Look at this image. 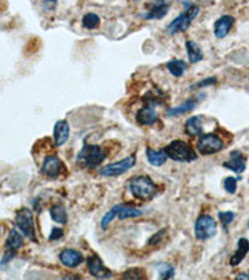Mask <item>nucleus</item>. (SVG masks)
Returning a JSON list of instances; mask_svg holds the SVG:
<instances>
[{
  "mask_svg": "<svg viewBox=\"0 0 249 280\" xmlns=\"http://www.w3.org/2000/svg\"><path fill=\"white\" fill-rule=\"evenodd\" d=\"M218 217H219V221H221L222 226L224 228H227L232 223V222H233L234 213L233 212H219Z\"/></svg>",
  "mask_w": 249,
  "mask_h": 280,
  "instance_id": "28",
  "label": "nucleus"
},
{
  "mask_svg": "<svg viewBox=\"0 0 249 280\" xmlns=\"http://www.w3.org/2000/svg\"><path fill=\"white\" fill-rule=\"evenodd\" d=\"M223 167L236 173H242L245 169V157L242 152L233 151L231 154V160L223 163Z\"/></svg>",
  "mask_w": 249,
  "mask_h": 280,
  "instance_id": "16",
  "label": "nucleus"
},
{
  "mask_svg": "<svg viewBox=\"0 0 249 280\" xmlns=\"http://www.w3.org/2000/svg\"><path fill=\"white\" fill-rule=\"evenodd\" d=\"M186 50H187V56L190 62L196 63L203 60V51H202L201 46L197 44L196 41L192 40H188L186 42Z\"/></svg>",
  "mask_w": 249,
  "mask_h": 280,
  "instance_id": "21",
  "label": "nucleus"
},
{
  "mask_svg": "<svg viewBox=\"0 0 249 280\" xmlns=\"http://www.w3.org/2000/svg\"><path fill=\"white\" fill-rule=\"evenodd\" d=\"M130 190L135 198L150 201L158 193V187L147 176H138L130 182Z\"/></svg>",
  "mask_w": 249,
  "mask_h": 280,
  "instance_id": "2",
  "label": "nucleus"
},
{
  "mask_svg": "<svg viewBox=\"0 0 249 280\" xmlns=\"http://www.w3.org/2000/svg\"><path fill=\"white\" fill-rule=\"evenodd\" d=\"M164 233H166V230H160V232L156 233L155 235L151 236V239H150L149 244L152 245V247H156V245H158L162 242V238H163Z\"/></svg>",
  "mask_w": 249,
  "mask_h": 280,
  "instance_id": "32",
  "label": "nucleus"
},
{
  "mask_svg": "<svg viewBox=\"0 0 249 280\" xmlns=\"http://www.w3.org/2000/svg\"><path fill=\"white\" fill-rule=\"evenodd\" d=\"M100 16L94 13H88L86 15H84L82 18V27L85 29H89V30H92V29H96L100 27Z\"/></svg>",
  "mask_w": 249,
  "mask_h": 280,
  "instance_id": "26",
  "label": "nucleus"
},
{
  "mask_svg": "<svg viewBox=\"0 0 249 280\" xmlns=\"http://www.w3.org/2000/svg\"><path fill=\"white\" fill-rule=\"evenodd\" d=\"M237 279H238V280H242V279H248V280H249V274H245V273L239 274V275H237Z\"/></svg>",
  "mask_w": 249,
  "mask_h": 280,
  "instance_id": "36",
  "label": "nucleus"
},
{
  "mask_svg": "<svg viewBox=\"0 0 249 280\" xmlns=\"http://www.w3.org/2000/svg\"><path fill=\"white\" fill-rule=\"evenodd\" d=\"M69 137H70V126H69L68 121L60 120L55 123L54 126V142L55 146L61 147L68 142Z\"/></svg>",
  "mask_w": 249,
  "mask_h": 280,
  "instance_id": "13",
  "label": "nucleus"
},
{
  "mask_svg": "<svg viewBox=\"0 0 249 280\" xmlns=\"http://www.w3.org/2000/svg\"><path fill=\"white\" fill-rule=\"evenodd\" d=\"M197 105V100L196 99H188L184 101L182 105L177 106V107H173L167 110V116H179V115H183L186 112H190L191 110H193Z\"/></svg>",
  "mask_w": 249,
  "mask_h": 280,
  "instance_id": "24",
  "label": "nucleus"
},
{
  "mask_svg": "<svg viewBox=\"0 0 249 280\" xmlns=\"http://www.w3.org/2000/svg\"><path fill=\"white\" fill-rule=\"evenodd\" d=\"M164 152L170 158H172L173 161H177V162H192V161H196L198 158L195 149L181 140L172 141V142L169 143L164 147Z\"/></svg>",
  "mask_w": 249,
  "mask_h": 280,
  "instance_id": "3",
  "label": "nucleus"
},
{
  "mask_svg": "<svg viewBox=\"0 0 249 280\" xmlns=\"http://www.w3.org/2000/svg\"><path fill=\"white\" fill-rule=\"evenodd\" d=\"M107 151L98 145H88L81 148L77 155V162L86 168H96L107 157Z\"/></svg>",
  "mask_w": 249,
  "mask_h": 280,
  "instance_id": "1",
  "label": "nucleus"
},
{
  "mask_svg": "<svg viewBox=\"0 0 249 280\" xmlns=\"http://www.w3.org/2000/svg\"><path fill=\"white\" fill-rule=\"evenodd\" d=\"M158 275L161 279H172L175 276V269L169 264L158 265Z\"/></svg>",
  "mask_w": 249,
  "mask_h": 280,
  "instance_id": "27",
  "label": "nucleus"
},
{
  "mask_svg": "<svg viewBox=\"0 0 249 280\" xmlns=\"http://www.w3.org/2000/svg\"><path fill=\"white\" fill-rule=\"evenodd\" d=\"M24 244V234L22 232H19L16 228H13V229L9 232V235H8L7 239V250H10V252H18L20 248Z\"/></svg>",
  "mask_w": 249,
  "mask_h": 280,
  "instance_id": "19",
  "label": "nucleus"
},
{
  "mask_svg": "<svg viewBox=\"0 0 249 280\" xmlns=\"http://www.w3.org/2000/svg\"><path fill=\"white\" fill-rule=\"evenodd\" d=\"M196 146L199 154L208 156L219 152L224 145H223V141L219 136L214 134H202L199 135Z\"/></svg>",
  "mask_w": 249,
  "mask_h": 280,
  "instance_id": "6",
  "label": "nucleus"
},
{
  "mask_svg": "<svg viewBox=\"0 0 249 280\" xmlns=\"http://www.w3.org/2000/svg\"><path fill=\"white\" fill-rule=\"evenodd\" d=\"M0 229H2V228H0Z\"/></svg>",
  "mask_w": 249,
  "mask_h": 280,
  "instance_id": "38",
  "label": "nucleus"
},
{
  "mask_svg": "<svg viewBox=\"0 0 249 280\" xmlns=\"http://www.w3.org/2000/svg\"><path fill=\"white\" fill-rule=\"evenodd\" d=\"M234 24V18L231 15H223L214 23L213 33L216 37L218 39H223L230 34L232 27Z\"/></svg>",
  "mask_w": 249,
  "mask_h": 280,
  "instance_id": "15",
  "label": "nucleus"
},
{
  "mask_svg": "<svg viewBox=\"0 0 249 280\" xmlns=\"http://www.w3.org/2000/svg\"><path fill=\"white\" fill-rule=\"evenodd\" d=\"M50 216L54 222L59 224H65L68 222V212L61 204H55L50 208Z\"/></svg>",
  "mask_w": 249,
  "mask_h": 280,
  "instance_id": "25",
  "label": "nucleus"
},
{
  "mask_svg": "<svg viewBox=\"0 0 249 280\" xmlns=\"http://www.w3.org/2000/svg\"><path fill=\"white\" fill-rule=\"evenodd\" d=\"M56 4H57V0H44V2H43V5H44L45 10L48 11L54 10L55 7H56Z\"/></svg>",
  "mask_w": 249,
  "mask_h": 280,
  "instance_id": "34",
  "label": "nucleus"
},
{
  "mask_svg": "<svg viewBox=\"0 0 249 280\" xmlns=\"http://www.w3.org/2000/svg\"><path fill=\"white\" fill-rule=\"evenodd\" d=\"M15 224L23 234L28 236L30 241L36 242L34 217L30 209H28V208H23V209H20L15 216Z\"/></svg>",
  "mask_w": 249,
  "mask_h": 280,
  "instance_id": "7",
  "label": "nucleus"
},
{
  "mask_svg": "<svg viewBox=\"0 0 249 280\" xmlns=\"http://www.w3.org/2000/svg\"><path fill=\"white\" fill-rule=\"evenodd\" d=\"M184 132L190 137H195L203 134V122H202L201 116L190 117L184 123Z\"/></svg>",
  "mask_w": 249,
  "mask_h": 280,
  "instance_id": "18",
  "label": "nucleus"
},
{
  "mask_svg": "<svg viewBox=\"0 0 249 280\" xmlns=\"http://www.w3.org/2000/svg\"><path fill=\"white\" fill-rule=\"evenodd\" d=\"M63 235H64L63 229H60V228H53L50 235H49V239H50V241H57V239L61 238Z\"/></svg>",
  "mask_w": 249,
  "mask_h": 280,
  "instance_id": "33",
  "label": "nucleus"
},
{
  "mask_svg": "<svg viewBox=\"0 0 249 280\" xmlns=\"http://www.w3.org/2000/svg\"><path fill=\"white\" fill-rule=\"evenodd\" d=\"M199 13V7L196 4H191L190 7L187 8L186 11L172 20V23H170V25L167 27V33L170 35H175L177 33H183V31L188 30V28L191 27L192 21L198 15Z\"/></svg>",
  "mask_w": 249,
  "mask_h": 280,
  "instance_id": "4",
  "label": "nucleus"
},
{
  "mask_svg": "<svg viewBox=\"0 0 249 280\" xmlns=\"http://www.w3.org/2000/svg\"><path fill=\"white\" fill-rule=\"evenodd\" d=\"M217 234V223L213 217L203 214L196 221L195 235L199 241H208Z\"/></svg>",
  "mask_w": 249,
  "mask_h": 280,
  "instance_id": "8",
  "label": "nucleus"
},
{
  "mask_svg": "<svg viewBox=\"0 0 249 280\" xmlns=\"http://www.w3.org/2000/svg\"><path fill=\"white\" fill-rule=\"evenodd\" d=\"M166 68L171 75H173L175 77H181L186 73L187 62L183 61V60L173 59L166 63Z\"/></svg>",
  "mask_w": 249,
  "mask_h": 280,
  "instance_id": "22",
  "label": "nucleus"
},
{
  "mask_svg": "<svg viewBox=\"0 0 249 280\" xmlns=\"http://www.w3.org/2000/svg\"><path fill=\"white\" fill-rule=\"evenodd\" d=\"M161 101H157L156 96H151L149 100L144 101L143 107H141L136 114L137 122L143 126H152L153 123L157 122L158 115L157 111H156V106Z\"/></svg>",
  "mask_w": 249,
  "mask_h": 280,
  "instance_id": "5",
  "label": "nucleus"
},
{
  "mask_svg": "<svg viewBox=\"0 0 249 280\" xmlns=\"http://www.w3.org/2000/svg\"><path fill=\"white\" fill-rule=\"evenodd\" d=\"M115 218H116L115 212L112 209H110L109 212H107L106 214L103 216L102 219H101V228H102V229H106V228L109 227V224L111 223V222L114 221Z\"/></svg>",
  "mask_w": 249,
  "mask_h": 280,
  "instance_id": "31",
  "label": "nucleus"
},
{
  "mask_svg": "<svg viewBox=\"0 0 249 280\" xmlns=\"http://www.w3.org/2000/svg\"><path fill=\"white\" fill-rule=\"evenodd\" d=\"M125 279H141L146 278V275L143 274V271L138 268H135V269H129L126 273L123 274Z\"/></svg>",
  "mask_w": 249,
  "mask_h": 280,
  "instance_id": "29",
  "label": "nucleus"
},
{
  "mask_svg": "<svg viewBox=\"0 0 249 280\" xmlns=\"http://www.w3.org/2000/svg\"><path fill=\"white\" fill-rule=\"evenodd\" d=\"M248 252H249V241L247 238H239L238 244H237L236 253H234L233 256L231 258V262H230L231 265H233V267L238 265L239 263L245 258V255H247Z\"/></svg>",
  "mask_w": 249,
  "mask_h": 280,
  "instance_id": "20",
  "label": "nucleus"
},
{
  "mask_svg": "<svg viewBox=\"0 0 249 280\" xmlns=\"http://www.w3.org/2000/svg\"><path fill=\"white\" fill-rule=\"evenodd\" d=\"M170 0H153L152 8L143 14V18L146 20H158L164 18L170 9Z\"/></svg>",
  "mask_w": 249,
  "mask_h": 280,
  "instance_id": "12",
  "label": "nucleus"
},
{
  "mask_svg": "<svg viewBox=\"0 0 249 280\" xmlns=\"http://www.w3.org/2000/svg\"><path fill=\"white\" fill-rule=\"evenodd\" d=\"M247 227H248V229H249V221H248V223H247Z\"/></svg>",
  "mask_w": 249,
  "mask_h": 280,
  "instance_id": "37",
  "label": "nucleus"
},
{
  "mask_svg": "<svg viewBox=\"0 0 249 280\" xmlns=\"http://www.w3.org/2000/svg\"><path fill=\"white\" fill-rule=\"evenodd\" d=\"M136 163V156H129V157L123 158L122 161H118V162L110 163L107 166H103L100 169V175L103 177H116V176H120L122 173L127 172L129 169H131Z\"/></svg>",
  "mask_w": 249,
  "mask_h": 280,
  "instance_id": "9",
  "label": "nucleus"
},
{
  "mask_svg": "<svg viewBox=\"0 0 249 280\" xmlns=\"http://www.w3.org/2000/svg\"><path fill=\"white\" fill-rule=\"evenodd\" d=\"M217 82V79L216 77H208V79L203 80V81L198 82L197 83V88H204V86H208V85H213V83Z\"/></svg>",
  "mask_w": 249,
  "mask_h": 280,
  "instance_id": "35",
  "label": "nucleus"
},
{
  "mask_svg": "<svg viewBox=\"0 0 249 280\" xmlns=\"http://www.w3.org/2000/svg\"><path fill=\"white\" fill-rule=\"evenodd\" d=\"M146 155H147V160H149V162L155 167H160L162 166V164L166 163L167 157H169L166 152H164V149L163 151H162V149L161 151H156V149L147 148Z\"/></svg>",
  "mask_w": 249,
  "mask_h": 280,
  "instance_id": "23",
  "label": "nucleus"
},
{
  "mask_svg": "<svg viewBox=\"0 0 249 280\" xmlns=\"http://www.w3.org/2000/svg\"><path fill=\"white\" fill-rule=\"evenodd\" d=\"M224 189L227 190L230 195H234L237 190V178L227 177L224 180Z\"/></svg>",
  "mask_w": 249,
  "mask_h": 280,
  "instance_id": "30",
  "label": "nucleus"
},
{
  "mask_svg": "<svg viewBox=\"0 0 249 280\" xmlns=\"http://www.w3.org/2000/svg\"><path fill=\"white\" fill-rule=\"evenodd\" d=\"M88 268L90 274H91L94 278L97 279H107L111 278L112 273L103 265L102 261L98 258L97 255H91L88 259Z\"/></svg>",
  "mask_w": 249,
  "mask_h": 280,
  "instance_id": "11",
  "label": "nucleus"
},
{
  "mask_svg": "<svg viewBox=\"0 0 249 280\" xmlns=\"http://www.w3.org/2000/svg\"><path fill=\"white\" fill-rule=\"evenodd\" d=\"M115 212L116 217L120 219H127V218H136L142 216V210L137 209V208L130 207L127 204H116L111 208Z\"/></svg>",
  "mask_w": 249,
  "mask_h": 280,
  "instance_id": "17",
  "label": "nucleus"
},
{
  "mask_svg": "<svg viewBox=\"0 0 249 280\" xmlns=\"http://www.w3.org/2000/svg\"><path fill=\"white\" fill-rule=\"evenodd\" d=\"M60 262L68 268H76L84 262L82 253L75 249H65L60 253Z\"/></svg>",
  "mask_w": 249,
  "mask_h": 280,
  "instance_id": "14",
  "label": "nucleus"
},
{
  "mask_svg": "<svg viewBox=\"0 0 249 280\" xmlns=\"http://www.w3.org/2000/svg\"><path fill=\"white\" fill-rule=\"evenodd\" d=\"M64 164L60 158L57 156H48L45 158L44 162H43L42 166V173L46 177L51 178V180H55V178L59 177L61 175V169H63Z\"/></svg>",
  "mask_w": 249,
  "mask_h": 280,
  "instance_id": "10",
  "label": "nucleus"
}]
</instances>
